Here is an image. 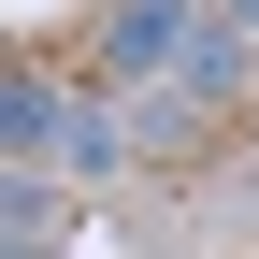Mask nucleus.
<instances>
[{
  "mask_svg": "<svg viewBox=\"0 0 259 259\" xmlns=\"http://www.w3.org/2000/svg\"><path fill=\"white\" fill-rule=\"evenodd\" d=\"M216 15H245V29H259V0H216Z\"/></svg>",
  "mask_w": 259,
  "mask_h": 259,
  "instance_id": "obj_6",
  "label": "nucleus"
},
{
  "mask_svg": "<svg viewBox=\"0 0 259 259\" xmlns=\"http://www.w3.org/2000/svg\"><path fill=\"white\" fill-rule=\"evenodd\" d=\"M130 144H144V130H115V101L87 87V101H72V144H58V173H72V187H101V173H130Z\"/></svg>",
  "mask_w": 259,
  "mask_h": 259,
  "instance_id": "obj_5",
  "label": "nucleus"
},
{
  "mask_svg": "<svg viewBox=\"0 0 259 259\" xmlns=\"http://www.w3.org/2000/svg\"><path fill=\"white\" fill-rule=\"evenodd\" d=\"M58 187H72V173L0 158V259H58Z\"/></svg>",
  "mask_w": 259,
  "mask_h": 259,
  "instance_id": "obj_4",
  "label": "nucleus"
},
{
  "mask_svg": "<svg viewBox=\"0 0 259 259\" xmlns=\"http://www.w3.org/2000/svg\"><path fill=\"white\" fill-rule=\"evenodd\" d=\"M187 29H202V0H101L87 44H72V72L101 87V101H144V87H173Z\"/></svg>",
  "mask_w": 259,
  "mask_h": 259,
  "instance_id": "obj_1",
  "label": "nucleus"
},
{
  "mask_svg": "<svg viewBox=\"0 0 259 259\" xmlns=\"http://www.w3.org/2000/svg\"><path fill=\"white\" fill-rule=\"evenodd\" d=\"M173 87H187L202 115H216V101H245V87H259V29L202 0V29H187V58H173Z\"/></svg>",
  "mask_w": 259,
  "mask_h": 259,
  "instance_id": "obj_3",
  "label": "nucleus"
},
{
  "mask_svg": "<svg viewBox=\"0 0 259 259\" xmlns=\"http://www.w3.org/2000/svg\"><path fill=\"white\" fill-rule=\"evenodd\" d=\"M72 101H87V72H44V58H0V158L58 173V144H72Z\"/></svg>",
  "mask_w": 259,
  "mask_h": 259,
  "instance_id": "obj_2",
  "label": "nucleus"
}]
</instances>
